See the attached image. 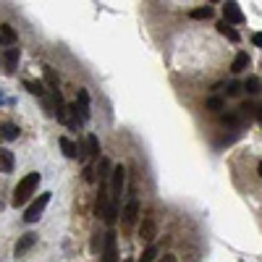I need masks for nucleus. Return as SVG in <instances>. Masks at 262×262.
<instances>
[{"instance_id":"obj_10","label":"nucleus","mask_w":262,"mask_h":262,"mask_svg":"<svg viewBox=\"0 0 262 262\" xmlns=\"http://www.w3.org/2000/svg\"><path fill=\"white\" fill-rule=\"evenodd\" d=\"M246 66H249V55H246L244 50L236 53L234 63H231V71H234V73H241V71H246Z\"/></svg>"},{"instance_id":"obj_9","label":"nucleus","mask_w":262,"mask_h":262,"mask_svg":"<svg viewBox=\"0 0 262 262\" xmlns=\"http://www.w3.org/2000/svg\"><path fill=\"white\" fill-rule=\"evenodd\" d=\"M155 220H152V218H144L142 220V228H139V236L144 239V241H152V239H155Z\"/></svg>"},{"instance_id":"obj_8","label":"nucleus","mask_w":262,"mask_h":262,"mask_svg":"<svg viewBox=\"0 0 262 262\" xmlns=\"http://www.w3.org/2000/svg\"><path fill=\"white\" fill-rule=\"evenodd\" d=\"M123 226H134L136 223V218H139V202H136V199H129V202H126V207H123Z\"/></svg>"},{"instance_id":"obj_4","label":"nucleus","mask_w":262,"mask_h":262,"mask_svg":"<svg viewBox=\"0 0 262 262\" xmlns=\"http://www.w3.org/2000/svg\"><path fill=\"white\" fill-rule=\"evenodd\" d=\"M123 183H126V171H123V165H113V171H110V202H116L121 197Z\"/></svg>"},{"instance_id":"obj_11","label":"nucleus","mask_w":262,"mask_h":262,"mask_svg":"<svg viewBox=\"0 0 262 262\" xmlns=\"http://www.w3.org/2000/svg\"><path fill=\"white\" fill-rule=\"evenodd\" d=\"M13 171V152L0 149V173H11Z\"/></svg>"},{"instance_id":"obj_14","label":"nucleus","mask_w":262,"mask_h":262,"mask_svg":"<svg viewBox=\"0 0 262 262\" xmlns=\"http://www.w3.org/2000/svg\"><path fill=\"white\" fill-rule=\"evenodd\" d=\"M60 149L66 152V158H79V147H76L68 136H60Z\"/></svg>"},{"instance_id":"obj_6","label":"nucleus","mask_w":262,"mask_h":262,"mask_svg":"<svg viewBox=\"0 0 262 262\" xmlns=\"http://www.w3.org/2000/svg\"><path fill=\"white\" fill-rule=\"evenodd\" d=\"M223 21L231 26V24H244V13L239 8V3H226L223 6Z\"/></svg>"},{"instance_id":"obj_21","label":"nucleus","mask_w":262,"mask_h":262,"mask_svg":"<svg viewBox=\"0 0 262 262\" xmlns=\"http://www.w3.org/2000/svg\"><path fill=\"white\" fill-rule=\"evenodd\" d=\"M155 257H158V246H155V244H149L147 249H144V254L139 257V262H155Z\"/></svg>"},{"instance_id":"obj_7","label":"nucleus","mask_w":262,"mask_h":262,"mask_svg":"<svg viewBox=\"0 0 262 262\" xmlns=\"http://www.w3.org/2000/svg\"><path fill=\"white\" fill-rule=\"evenodd\" d=\"M34 244H37V234H24V236H19L16 246H13V254H16V257H24Z\"/></svg>"},{"instance_id":"obj_32","label":"nucleus","mask_w":262,"mask_h":262,"mask_svg":"<svg viewBox=\"0 0 262 262\" xmlns=\"http://www.w3.org/2000/svg\"><path fill=\"white\" fill-rule=\"evenodd\" d=\"M126 262H131V259H126Z\"/></svg>"},{"instance_id":"obj_18","label":"nucleus","mask_w":262,"mask_h":262,"mask_svg":"<svg viewBox=\"0 0 262 262\" xmlns=\"http://www.w3.org/2000/svg\"><path fill=\"white\" fill-rule=\"evenodd\" d=\"M0 40L8 42V45H16V32L11 29V24H3V26H0Z\"/></svg>"},{"instance_id":"obj_29","label":"nucleus","mask_w":262,"mask_h":262,"mask_svg":"<svg viewBox=\"0 0 262 262\" xmlns=\"http://www.w3.org/2000/svg\"><path fill=\"white\" fill-rule=\"evenodd\" d=\"M252 42L257 45L259 50H262V32H254V34H252Z\"/></svg>"},{"instance_id":"obj_25","label":"nucleus","mask_w":262,"mask_h":262,"mask_svg":"<svg viewBox=\"0 0 262 262\" xmlns=\"http://www.w3.org/2000/svg\"><path fill=\"white\" fill-rule=\"evenodd\" d=\"M102 239H105V234H100V231H95V234H92V252H100V246H102Z\"/></svg>"},{"instance_id":"obj_31","label":"nucleus","mask_w":262,"mask_h":262,"mask_svg":"<svg viewBox=\"0 0 262 262\" xmlns=\"http://www.w3.org/2000/svg\"><path fill=\"white\" fill-rule=\"evenodd\" d=\"M0 102H3V95H0Z\"/></svg>"},{"instance_id":"obj_22","label":"nucleus","mask_w":262,"mask_h":262,"mask_svg":"<svg viewBox=\"0 0 262 262\" xmlns=\"http://www.w3.org/2000/svg\"><path fill=\"white\" fill-rule=\"evenodd\" d=\"M223 107H226V105H223V100H220V97H215V95H212V97L207 100V110H212V113H220Z\"/></svg>"},{"instance_id":"obj_12","label":"nucleus","mask_w":262,"mask_h":262,"mask_svg":"<svg viewBox=\"0 0 262 262\" xmlns=\"http://www.w3.org/2000/svg\"><path fill=\"white\" fill-rule=\"evenodd\" d=\"M241 89H246L254 97V95H259V92H262V82L257 79V76H246V82L241 84Z\"/></svg>"},{"instance_id":"obj_28","label":"nucleus","mask_w":262,"mask_h":262,"mask_svg":"<svg viewBox=\"0 0 262 262\" xmlns=\"http://www.w3.org/2000/svg\"><path fill=\"white\" fill-rule=\"evenodd\" d=\"M84 178H87V181H95V171H92V165L84 168Z\"/></svg>"},{"instance_id":"obj_20","label":"nucleus","mask_w":262,"mask_h":262,"mask_svg":"<svg viewBox=\"0 0 262 262\" xmlns=\"http://www.w3.org/2000/svg\"><path fill=\"white\" fill-rule=\"evenodd\" d=\"M19 136V126H13V123H3V139L11 142V139H16Z\"/></svg>"},{"instance_id":"obj_1","label":"nucleus","mask_w":262,"mask_h":262,"mask_svg":"<svg viewBox=\"0 0 262 262\" xmlns=\"http://www.w3.org/2000/svg\"><path fill=\"white\" fill-rule=\"evenodd\" d=\"M40 181H42V176H40L37 171H34V173H26V176H24V178L19 181L16 192H13V205H16V207L26 205V202H29V197H32V194L37 192Z\"/></svg>"},{"instance_id":"obj_16","label":"nucleus","mask_w":262,"mask_h":262,"mask_svg":"<svg viewBox=\"0 0 262 262\" xmlns=\"http://www.w3.org/2000/svg\"><path fill=\"white\" fill-rule=\"evenodd\" d=\"M87 155H89V158H100V142H97L95 134L87 136Z\"/></svg>"},{"instance_id":"obj_3","label":"nucleus","mask_w":262,"mask_h":262,"mask_svg":"<svg viewBox=\"0 0 262 262\" xmlns=\"http://www.w3.org/2000/svg\"><path fill=\"white\" fill-rule=\"evenodd\" d=\"M68 110L76 116V121H89V95H87V89H79V92H76V105H71L68 107Z\"/></svg>"},{"instance_id":"obj_30","label":"nucleus","mask_w":262,"mask_h":262,"mask_svg":"<svg viewBox=\"0 0 262 262\" xmlns=\"http://www.w3.org/2000/svg\"><path fill=\"white\" fill-rule=\"evenodd\" d=\"M257 173L262 176V160H259V165H257Z\"/></svg>"},{"instance_id":"obj_26","label":"nucleus","mask_w":262,"mask_h":262,"mask_svg":"<svg viewBox=\"0 0 262 262\" xmlns=\"http://www.w3.org/2000/svg\"><path fill=\"white\" fill-rule=\"evenodd\" d=\"M239 92H241V84H239V82H231V84L226 87V95H228V97H239Z\"/></svg>"},{"instance_id":"obj_24","label":"nucleus","mask_w":262,"mask_h":262,"mask_svg":"<svg viewBox=\"0 0 262 262\" xmlns=\"http://www.w3.org/2000/svg\"><path fill=\"white\" fill-rule=\"evenodd\" d=\"M24 87L32 92V95H37V97H42L45 95V89H42V84L40 82H24Z\"/></svg>"},{"instance_id":"obj_2","label":"nucleus","mask_w":262,"mask_h":262,"mask_svg":"<svg viewBox=\"0 0 262 262\" xmlns=\"http://www.w3.org/2000/svg\"><path fill=\"white\" fill-rule=\"evenodd\" d=\"M48 202H50V192H42L32 205L26 207V212H24V223H37L40 218H42V212H45V207H48Z\"/></svg>"},{"instance_id":"obj_5","label":"nucleus","mask_w":262,"mask_h":262,"mask_svg":"<svg viewBox=\"0 0 262 262\" xmlns=\"http://www.w3.org/2000/svg\"><path fill=\"white\" fill-rule=\"evenodd\" d=\"M118 239H116V231H107L105 239H102V262H118Z\"/></svg>"},{"instance_id":"obj_17","label":"nucleus","mask_w":262,"mask_h":262,"mask_svg":"<svg viewBox=\"0 0 262 262\" xmlns=\"http://www.w3.org/2000/svg\"><path fill=\"white\" fill-rule=\"evenodd\" d=\"M212 6H202V8H194V11H189V16L192 19H199V21H202V19H212Z\"/></svg>"},{"instance_id":"obj_19","label":"nucleus","mask_w":262,"mask_h":262,"mask_svg":"<svg viewBox=\"0 0 262 262\" xmlns=\"http://www.w3.org/2000/svg\"><path fill=\"white\" fill-rule=\"evenodd\" d=\"M218 32H220L223 37H228L231 42H239V34H236V29H234V26H228L226 21H220V24H218Z\"/></svg>"},{"instance_id":"obj_23","label":"nucleus","mask_w":262,"mask_h":262,"mask_svg":"<svg viewBox=\"0 0 262 262\" xmlns=\"http://www.w3.org/2000/svg\"><path fill=\"white\" fill-rule=\"evenodd\" d=\"M45 79H48V84L53 87V92L58 89V76H55V71L50 66H45Z\"/></svg>"},{"instance_id":"obj_15","label":"nucleus","mask_w":262,"mask_h":262,"mask_svg":"<svg viewBox=\"0 0 262 262\" xmlns=\"http://www.w3.org/2000/svg\"><path fill=\"white\" fill-rule=\"evenodd\" d=\"M16 63H19V48H8L6 50V68L16 71Z\"/></svg>"},{"instance_id":"obj_13","label":"nucleus","mask_w":262,"mask_h":262,"mask_svg":"<svg viewBox=\"0 0 262 262\" xmlns=\"http://www.w3.org/2000/svg\"><path fill=\"white\" fill-rule=\"evenodd\" d=\"M102 220H105L107 226H113V223L118 220V202H107V207H105V212H102Z\"/></svg>"},{"instance_id":"obj_27","label":"nucleus","mask_w":262,"mask_h":262,"mask_svg":"<svg viewBox=\"0 0 262 262\" xmlns=\"http://www.w3.org/2000/svg\"><path fill=\"white\" fill-rule=\"evenodd\" d=\"M223 121L228 123V126H236V123H239V116H236V113H226Z\"/></svg>"}]
</instances>
